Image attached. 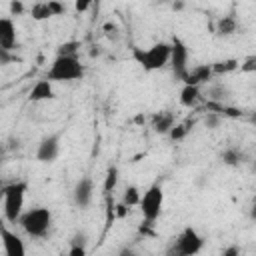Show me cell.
I'll use <instances>...</instances> for the list:
<instances>
[{
	"label": "cell",
	"instance_id": "3",
	"mask_svg": "<svg viewBox=\"0 0 256 256\" xmlns=\"http://www.w3.org/2000/svg\"><path fill=\"white\" fill-rule=\"evenodd\" d=\"M84 76V64L78 56H56L46 70L50 82H74Z\"/></svg>",
	"mask_w": 256,
	"mask_h": 256
},
{
	"label": "cell",
	"instance_id": "8",
	"mask_svg": "<svg viewBox=\"0 0 256 256\" xmlns=\"http://www.w3.org/2000/svg\"><path fill=\"white\" fill-rule=\"evenodd\" d=\"M60 142H62V132H54V134L44 136L36 146V160L42 164L54 162L60 154Z\"/></svg>",
	"mask_w": 256,
	"mask_h": 256
},
{
	"label": "cell",
	"instance_id": "23",
	"mask_svg": "<svg viewBox=\"0 0 256 256\" xmlns=\"http://www.w3.org/2000/svg\"><path fill=\"white\" fill-rule=\"evenodd\" d=\"M140 194H142V192L138 190V186L130 184V186H126L124 192H122V202H124L128 208L138 206V202H140Z\"/></svg>",
	"mask_w": 256,
	"mask_h": 256
},
{
	"label": "cell",
	"instance_id": "27",
	"mask_svg": "<svg viewBox=\"0 0 256 256\" xmlns=\"http://www.w3.org/2000/svg\"><path fill=\"white\" fill-rule=\"evenodd\" d=\"M48 2V8H50V14L52 18L54 16H64L66 14V4L62 0H46Z\"/></svg>",
	"mask_w": 256,
	"mask_h": 256
},
{
	"label": "cell",
	"instance_id": "10",
	"mask_svg": "<svg viewBox=\"0 0 256 256\" xmlns=\"http://www.w3.org/2000/svg\"><path fill=\"white\" fill-rule=\"evenodd\" d=\"M94 198V180L90 176H84L80 178L76 184H74V190H72V200L78 208H88L90 202Z\"/></svg>",
	"mask_w": 256,
	"mask_h": 256
},
{
	"label": "cell",
	"instance_id": "13",
	"mask_svg": "<svg viewBox=\"0 0 256 256\" xmlns=\"http://www.w3.org/2000/svg\"><path fill=\"white\" fill-rule=\"evenodd\" d=\"M16 24L12 18H0V48L14 50L16 48Z\"/></svg>",
	"mask_w": 256,
	"mask_h": 256
},
{
	"label": "cell",
	"instance_id": "19",
	"mask_svg": "<svg viewBox=\"0 0 256 256\" xmlns=\"http://www.w3.org/2000/svg\"><path fill=\"white\" fill-rule=\"evenodd\" d=\"M230 96V88L222 82H208L206 88V100L210 102H226V98Z\"/></svg>",
	"mask_w": 256,
	"mask_h": 256
},
{
	"label": "cell",
	"instance_id": "33",
	"mask_svg": "<svg viewBox=\"0 0 256 256\" xmlns=\"http://www.w3.org/2000/svg\"><path fill=\"white\" fill-rule=\"evenodd\" d=\"M128 210H130V208H128L124 202H120V204L116 206V216H118V218H124V216L128 214Z\"/></svg>",
	"mask_w": 256,
	"mask_h": 256
},
{
	"label": "cell",
	"instance_id": "7",
	"mask_svg": "<svg viewBox=\"0 0 256 256\" xmlns=\"http://www.w3.org/2000/svg\"><path fill=\"white\" fill-rule=\"evenodd\" d=\"M168 64L172 68L174 78L182 82V78L188 72V46L178 36H174L172 42H170V58H168Z\"/></svg>",
	"mask_w": 256,
	"mask_h": 256
},
{
	"label": "cell",
	"instance_id": "31",
	"mask_svg": "<svg viewBox=\"0 0 256 256\" xmlns=\"http://www.w3.org/2000/svg\"><path fill=\"white\" fill-rule=\"evenodd\" d=\"M10 16H22L24 14V2L22 0H10Z\"/></svg>",
	"mask_w": 256,
	"mask_h": 256
},
{
	"label": "cell",
	"instance_id": "2",
	"mask_svg": "<svg viewBox=\"0 0 256 256\" xmlns=\"http://www.w3.org/2000/svg\"><path fill=\"white\" fill-rule=\"evenodd\" d=\"M28 192V182L26 180H16L10 184H4L2 188V198H4V218L10 224H16L18 218L24 212V200Z\"/></svg>",
	"mask_w": 256,
	"mask_h": 256
},
{
	"label": "cell",
	"instance_id": "9",
	"mask_svg": "<svg viewBox=\"0 0 256 256\" xmlns=\"http://www.w3.org/2000/svg\"><path fill=\"white\" fill-rule=\"evenodd\" d=\"M0 240H2V248H4L6 256H24L26 254L24 240L2 222H0Z\"/></svg>",
	"mask_w": 256,
	"mask_h": 256
},
{
	"label": "cell",
	"instance_id": "37",
	"mask_svg": "<svg viewBox=\"0 0 256 256\" xmlns=\"http://www.w3.org/2000/svg\"><path fill=\"white\" fill-rule=\"evenodd\" d=\"M160 4H166V2H172V0H158Z\"/></svg>",
	"mask_w": 256,
	"mask_h": 256
},
{
	"label": "cell",
	"instance_id": "29",
	"mask_svg": "<svg viewBox=\"0 0 256 256\" xmlns=\"http://www.w3.org/2000/svg\"><path fill=\"white\" fill-rule=\"evenodd\" d=\"M238 68H240V72H254V70H256V56H254V54H252V56H248L246 60H242V62H240V66H238Z\"/></svg>",
	"mask_w": 256,
	"mask_h": 256
},
{
	"label": "cell",
	"instance_id": "24",
	"mask_svg": "<svg viewBox=\"0 0 256 256\" xmlns=\"http://www.w3.org/2000/svg\"><path fill=\"white\" fill-rule=\"evenodd\" d=\"M70 256H84L86 254V236L82 232H78L74 238H72V244H70V250H68Z\"/></svg>",
	"mask_w": 256,
	"mask_h": 256
},
{
	"label": "cell",
	"instance_id": "22",
	"mask_svg": "<svg viewBox=\"0 0 256 256\" xmlns=\"http://www.w3.org/2000/svg\"><path fill=\"white\" fill-rule=\"evenodd\" d=\"M30 16H32V20H36V22L50 20L52 14H50V8H48V2H46V0H38V2H34L32 8H30Z\"/></svg>",
	"mask_w": 256,
	"mask_h": 256
},
{
	"label": "cell",
	"instance_id": "1",
	"mask_svg": "<svg viewBox=\"0 0 256 256\" xmlns=\"http://www.w3.org/2000/svg\"><path fill=\"white\" fill-rule=\"evenodd\" d=\"M132 58L144 72L162 70L170 58V42H156L146 50L140 46H132Z\"/></svg>",
	"mask_w": 256,
	"mask_h": 256
},
{
	"label": "cell",
	"instance_id": "36",
	"mask_svg": "<svg viewBox=\"0 0 256 256\" xmlns=\"http://www.w3.org/2000/svg\"><path fill=\"white\" fill-rule=\"evenodd\" d=\"M2 188H4V180H2V176H0V192H2Z\"/></svg>",
	"mask_w": 256,
	"mask_h": 256
},
{
	"label": "cell",
	"instance_id": "30",
	"mask_svg": "<svg viewBox=\"0 0 256 256\" xmlns=\"http://www.w3.org/2000/svg\"><path fill=\"white\" fill-rule=\"evenodd\" d=\"M14 60H18V58L14 56V52H12V50L0 48V66H8V64H12Z\"/></svg>",
	"mask_w": 256,
	"mask_h": 256
},
{
	"label": "cell",
	"instance_id": "4",
	"mask_svg": "<svg viewBox=\"0 0 256 256\" xmlns=\"http://www.w3.org/2000/svg\"><path fill=\"white\" fill-rule=\"evenodd\" d=\"M18 224L30 238H44L52 226V212L44 206L30 208L22 212V216L18 218Z\"/></svg>",
	"mask_w": 256,
	"mask_h": 256
},
{
	"label": "cell",
	"instance_id": "17",
	"mask_svg": "<svg viewBox=\"0 0 256 256\" xmlns=\"http://www.w3.org/2000/svg\"><path fill=\"white\" fill-rule=\"evenodd\" d=\"M214 30H216V34H218V36H224V38H226V36L236 34V32H238V20H236V16H234V14L220 16V18L216 20Z\"/></svg>",
	"mask_w": 256,
	"mask_h": 256
},
{
	"label": "cell",
	"instance_id": "28",
	"mask_svg": "<svg viewBox=\"0 0 256 256\" xmlns=\"http://www.w3.org/2000/svg\"><path fill=\"white\" fill-rule=\"evenodd\" d=\"M220 122H222V116H220L218 112H212V110H208V114H206V118H204V124H206V128H210V130H216V128L220 126Z\"/></svg>",
	"mask_w": 256,
	"mask_h": 256
},
{
	"label": "cell",
	"instance_id": "35",
	"mask_svg": "<svg viewBox=\"0 0 256 256\" xmlns=\"http://www.w3.org/2000/svg\"><path fill=\"white\" fill-rule=\"evenodd\" d=\"M170 6H172V10H184V0H172L170 2Z\"/></svg>",
	"mask_w": 256,
	"mask_h": 256
},
{
	"label": "cell",
	"instance_id": "11",
	"mask_svg": "<svg viewBox=\"0 0 256 256\" xmlns=\"http://www.w3.org/2000/svg\"><path fill=\"white\" fill-rule=\"evenodd\" d=\"M214 78L210 64H198L194 68H188L186 76L182 78V84H194V86H204Z\"/></svg>",
	"mask_w": 256,
	"mask_h": 256
},
{
	"label": "cell",
	"instance_id": "34",
	"mask_svg": "<svg viewBox=\"0 0 256 256\" xmlns=\"http://www.w3.org/2000/svg\"><path fill=\"white\" fill-rule=\"evenodd\" d=\"M240 254V248L238 246H228L222 250V256H238Z\"/></svg>",
	"mask_w": 256,
	"mask_h": 256
},
{
	"label": "cell",
	"instance_id": "21",
	"mask_svg": "<svg viewBox=\"0 0 256 256\" xmlns=\"http://www.w3.org/2000/svg\"><path fill=\"white\" fill-rule=\"evenodd\" d=\"M118 180H120V170L118 166H108L106 170V176H104V182H102V192L108 196L110 192H114V188L118 186Z\"/></svg>",
	"mask_w": 256,
	"mask_h": 256
},
{
	"label": "cell",
	"instance_id": "15",
	"mask_svg": "<svg viewBox=\"0 0 256 256\" xmlns=\"http://www.w3.org/2000/svg\"><path fill=\"white\" fill-rule=\"evenodd\" d=\"M202 100H204V96H202V86L182 84V88H180V104H182L184 108H196Z\"/></svg>",
	"mask_w": 256,
	"mask_h": 256
},
{
	"label": "cell",
	"instance_id": "12",
	"mask_svg": "<svg viewBox=\"0 0 256 256\" xmlns=\"http://www.w3.org/2000/svg\"><path fill=\"white\" fill-rule=\"evenodd\" d=\"M174 122H176V114L172 110H160L150 116V126L160 136H166L170 132V128L174 126Z\"/></svg>",
	"mask_w": 256,
	"mask_h": 256
},
{
	"label": "cell",
	"instance_id": "32",
	"mask_svg": "<svg viewBox=\"0 0 256 256\" xmlns=\"http://www.w3.org/2000/svg\"><path fill=\"white\" fill-rule=\"evenodd\" d=\"M92 4H94V0H74V10L78 14H84L92 8Z\"/></svg>",
	"mask_w": 256,
	"mask_h": 256
},
{
	"label": "cell",
	"instance_id": "25",
	"mask_svg": "<svg viewBox=\"0 0 256 256\" xmlns=\"http://www.w3.org/2000/svg\"><path fill=\"white\" fill-rule=\"evenodd\" d=\"M78 50H80V42L70 40V42H64L58 46L56 56H78Z\"/></svg>",
	"mask_w": 256,
	"mask_h": 256
},
{
	"label": "cell",
	"instance_id": "5",
	"mask_svg": "<svg viewBox=\"0 0 256 256\" xmlns=\"http://www.w3.org/2000/svg\"><path fill=\"white\" fill-rule=\"evenodd\" d=\"M162 206H164V190L160 184H152L140 194L138 208L142 212L144 222L154 224L162 214Z\"/></svg>",
	"mask_w": 256,
	"mask_h": 256
},
{
	"label": "cell",
	"instance_id": "16",
	"mask_svg": "<svg viewBox=\"0 0 256 256\" xmlns=\"http://www.w3.org/2000/svg\"><path fill=\"white\" fill-rule=\"evenodd\" d=\"M194 126H196V120L194 118H184L180 122H174V126L170 128V132L166 136L172 142H182L184 138H188V134L194 130Z\"/></svg>",
	"mask_w": 256,
	"mask_h": 256
},
{
	"label": "cell",
	"instance_id": "18",
	"mask_svg": "<svg viewBox=\"0 0 256 256\" xmlns=\"http://www.w3.org/2000/svg\"><path fill=\"white\" fill-rule=\"evenodd\" d=\"M244 152L238 148V146H228V148H224L222 152H220V160H222V164H226V166H230V168H238L242 162H244Z\"/></svg>",
	"mask_w": 256,
	"mask_h": 256
},
{
	"label": "cell",
	"instance_id": "26",
	"mask_svg": "<svg viewBox=\"0 0 256 256\" xmlns=\"http://www.w3.org/2000/svg\"><path fill=\"white\" fill-rule=\"evenodd\" d=\"M102 32H104L106 38H110V40H114V42L120 40V28H118V24L112 22V20H108V22L102 24Z\"/></svg>",
	"mask_w": 256,
	"mask_h": 256
},
{
	"label": "cell",
	"instance_id": "14",
	"mask_svg": "<svg viewBox=\"0 0 256 256\" xmlns=\"http://www.w3.org/2000/svg\"><path fill=\"white\" fill-rule=\"evenodd\" d=\"M52 98H54V82H50L48 78L38 80L28 92L30 102H44V100H52Z\"/></svg>",
	"mask_w": 256,
	"mask_h": 256
},
{
	"label": "cell",
	"instance_id": "20",
	"mask_svg": "<svg viewBox=\"0 0 256 256\" xmlns=\"http://www.w3.org/2000/svg\"><path fill=\"white\" fill-rule=\"evenodd\" d=\"M238 66H240V60L238 58H224V60H216V62L210 64L214 76H224V74L236 72Z\"/></svg>",
	"mask_w": 256,
	"mask_h": 256
},
{
	"label": "cell",
	"instance_id": "6",
	"mask_svg": "<svg viewBox=\"0 0 256 256\" xmlns=\"http://www.w3.org/2000/svg\"><path fill=\"white\" fill-rule=\"evenodd\" d=\"M202 246H204V238L192 226H188L176 236L174 246L170 248V252L178 254V256H194L202 250Z\"/></svg>",
	"mask_w": 256,
	"mask_h": 256
}]
</instances>
